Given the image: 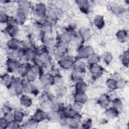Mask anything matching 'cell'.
Segmentation results:
<instances>
[{"mask_svg": "<svg viewBox=\"0 0 129 129\" xmlns=\"http://www.w3.org/2000/svg\"><path fill=\"white\" fill-rule=\"evenodd\" d=\"M15 19L16 20L17 23L18 25H22L24 24L26 17V14L19 11L15 17Z\"/></svg>", "mask_w": 129, "mask_h": 129, "instance_id": "obj_25", "label": "cell"}, {"mask_svg": "<svg viewBox=\"0 0 129 129\" xmlns=\"http://www.w3.org/2000/svg\"><path fill=\"white\" fill-rule=\"evenodd\" d=\"M10 18H9V16L5 13V12H1L0 14V21L1 23H7L10 21Z\"/></svg>", "mask_w": 129, "mask_h": 129, "instance_id": "obj_41", "label": "cell"}, {"mask_svg": "<svg viewBox=\"0 0 129 129\" xmlns=\"http://www.w3.org/2000/svg\"><path fill=\"white\" fill-rule=\"evenodd\" d=\"M123 8L120 6H117L114 8V12L116 15H121L123 13Z\"/></svg>", "mask_w": 129, "mask_h": 129, "instance_id": "obj_51", "label": "cell"}, {"mask_svg": "<svg viewBox=\"0 0 129 129\" xmlns=\"http://www.w3.org/2000/svg\"><path fill=\"white\" fill-rule=\"evenodd\" d=\"M78 112L72 109L71 108L64 111V114L68 118H77L78 115Z\"/></svg>", "mask_w": 129, "mask_h": 129, "instance_id": "obj_35", "label": "cell"}, {"mask_svg": "<svg viewBox=\"0 0 129 129\" xmlns=\"http://www.w3.org/2000/svg\"><path fill=\"white\" fill-rule=\"evenodd\" d=\"M20 64V63L16 59L13 58L8 59L6 63L8 72L12 73H18Z\"/></svg>", "mask_w": 129, "mask_h": 129, "instance_id": "obj_2", "label": "cell"}, {"mask_svg": "<svg viewBox=\"0 0 129 129\" xmlns=\"http://www.w3.org/2000/svg\"><path fill=\"white\" fill-rule=\"evenodd\" d=\"M74 61L72 58L69 56H64L59 60L58 63L60 67L64 69H69L73 67Z\"/></svg>", "mask_w": 129, "mask_h": 129, "instance_id": "obj_3", "label": "cell"}, {"mask_svg": "<svg viewBox=\"0 0 129 129\" xmlns=\"http://www.w3.org/2000/svg\"><path fill=\"white\" fill-rule=\"evenodd\" d=\"M37 60L41 64L47 65L51 62V57L48 52H44L38 54Z\"/></svg>", "mask_w": 129, "mask_h": 129, "instance_id": "obj_8", "label": "cell"}, {"mask_svg": "<svg viewBox=\"0 0 129 129\" xmlns=\"http://www.w3.org/2000/svg\"><path fill=\"white\" fill-rule=\"evenodd\" d=\"M21 104L25 107H29L32 103V100L31 97L27 95H23L20 98Z\"/></svg>", "mask_w": 129, "mask_h": 129, "instance_id": "obj_23", "label": "cell"}, {"mask_svg": "<svg viewBox=\"0 0 129 129\" xmlns=\"http://www.w3.org/2000/svg\"><path fill=\"white\" fill-rule=\"evenodd\" d=\"M94 25L98 29H102L105 24L103 17L100 15H97L95 17L93 20Z\"/></svg>", "mask_w": 129, "mask_h": 129, "instance_id": "obj_21", "label": "cell"}, {"mask_svg": "<svg viewBox=\"0 0 129 129\" xmlns=\"http://www.w3.org/2000/svg\"><path fill=\"white\" fill-rule=\"evenodd\" d=\"M106 85L107 87L110 90H115L118 88L117 81L111 78L108 79L106 81Z\"/></svg>", "mask_w": 129, "mask_h": 129, "instance_id": "obj_33", "label": "cell"}, {"mask_svg": "<svg viewBox=\"0 0 129 129\" xmlns=\"http://www.w3.org/2000/svg\"><path fill=\"white\" fill-rule=\"evenodd\" d=\"M102 58L104 62H105L106 63H109L112 60L113 56L110 52H106L102 55Z\"/></svg>", "mask_w": 129, "mask_h": 129, "instance_id": "obj_42", "label": "cell"}, {"mask_svg": "<svg viewBox=\"0 0 129 129\" xmlns=\"http://www.w3.org/2000/svg\"><path fill=\"white\" fill-rule=\"evenodd\" d=\"M47 118V114L43 110L41 109H37L34 113V119L38 122L44 120Z\"/></svg>", "mask_w": 129, "mask_h": 129, "instance_id": "obj_15", "label": "cell"}, {"mask_svg": "<svg viewBox=\"0 0 129 129\" xmlns=\"http://www.w3.org/2000/svg\"><path fill=\"white\" fill-rule=\"evenodd\" d=\"M69 47V43H66L62 42H59L58 43V45L57 46V47L58 49H59L60 50H61L64 52H65L68 50Z\"/></svg>", "mask_w": 129, "mask_h": 129, "instance_id": "obj_44", "label": "cell"}, {"mask_svg": "<svg viewBox=\"0 0 129 129\" xmlns=\"http://www.w3.org/2000/svg\"><path fill=\"white\" fill-rule=\"evenodd\" d=\"M19 127V122L15 119L9 121L7 128H17Z\"/></svg>", "mask_w": 129, "mask_h": 129, "instance_id": "obj_43", "label": "cell"}, {"mask_svg": "<svg viewBox=\"0 0 129 129\" xmlns=\"http://www.w3.org/2000/svg\"><path fill=\"white\" fill-rule=\"evenodd\" d=\"M60 114L58 112L51 110L47 113V118L49 121H58L59 118Z\"/></svg>", "mask_w": 129, "mask_h": 129, "instance_id": "obj_30", "label": "cell"}, {"mask_svg": "<svg viewBox=\"0 0 129 129\" xmlns=\"http://www.w3.org/2000/svg\"><path fill=\"white\" fill-rule=\"evenodd\" d=\"M73 67L74 68V70L83 73H84L86 71V64L83 61L80 59L76 60V61H75L74 62Z\"/></svg>", "mask_w": 129, "mask_h": 129, "instance_id": "obj_14", "label": "cell"}, {"mask_svg": "<svg viewBox=\"0 0 129 129\" xmlns=\"http://www.w3.org/2000/svg\"><path fill=\"white\" fill-rule=\"evenodd\" d=\"M50 108L51 110L59 112L62 110V106L61 103L56 100H52L50 103Z\"/></svg>", "mask_w": 129, "mask_h": 129, "instance_id": "obj_20", "label": "cell"}, {"mask_svg": "<svg viewBox=\"0 0 129 129\" xmlns=\"http://www.w3.org/2000/svg\"><path fill=\"white\" fill-rule=\"evenodd\" d=\"M84 73L74 70L73 72H72L71 75V78L73 81L77 82L78 81L82 80L83 78Z\"/></svg>", "mask_w": 129, "mask_h": 129, "instance_id": "obj_31", "label": "cell"}, {"mask_svg": "<svg viewBox=\"0 0 129 129\" xmlns=\"http://www.w3.org/2000/svg\"><path fill=\"white\" fill-rule=\"evenodd\" d=\"M31 66L27 62H23L20 63L18 73L22 76H26L30 71Z\"/></svg>", "mask_w": 129, "mask_h": 129, "instance_id": "obj_13", "label": "cell"}, {"mask_svg": "<svg viewBox=\"0 0 129 129\" xmlns=\"http://www.w3.org/2000/svg\"><path fill=\"white\" fill-rule=\"evenodd\" d=\"M24 114L23 112L20 110H16L14 112V119L17 120L19 122L22 121L24 118Z\"/></svg>", "mask_w": 129, "mask_h": 129, "instance_id": "obj_38", "label": "cell"}, {"mask_svg": "<svg viewBox=\"0 0 129 129\" xmlns=\"http://www.w3.org/2000/svg\"><path fill=\"white\" fill-rule=\"evenodd\" d=\"M87 60L89 64H93V63H97V62L100 60V57L98 54L94 53L87 58Z\"/></svg>", "mask_w": 129, "mask_h": 129, "instance_id": "obj_36", "label": "cell"}, {"mask_svg": "<svg viewBox=\"0 0 129 129\" xmlns=\"http://www.w3.org/2000/svg\"><path fill=\"white\" fill-rule=\"evenodd\" d=\"M74 99L75 102L84 103L87 100V96L85 93L76 92L74 95Z\"/></svg>", "mask_w": 129, "mask_h": 129, "instance_id": "obj_22", "label": "cell"}, {"mask_svg": "<svg viewBox=\"0 0 129 129\" xmlns=\"http://www.w3.org/2000/svg\"><path fill=\"white\" fill-rule=\"evenodd\" d=\"M120 60L122 63L125 66H128V55L127 53H124L120 56Z\"/></svg>", "mask_w": 129, "mask_h": 129, "instance_id": "obj_45", "label": "cell"}, {"mask_svg": "<svg viewBox=\"0 0 129 129\" xmlns=\"http://www.w3.org/2000/svg\"><path fill=\"white\" fill-rule=\"evenodd\" d=\"M92 123V120L90 118H87L83 121L82 123V126L84 128H88L91 126Z\"/></svg>", "mask_w": 129, "mask_h": 129, "instance_id": "obj_49", "label": "cell"}, {"mask_svg": "<svg viewBox=\"0 0 129 129\" xmlns=\"http://www.w3.org/2000/svg\"><path fill=\"white\" fill-rule=\"evenodd\" d=\"M90 31L88 28L82 27L79 29V35L83 38L84 40L88 39L90 36Z\"/></svg>", "mask_w": 129, "mask_h": 129, "instance_id": "obj_24", "label": "cell"}, {"mask_svg": "<svg viewBox=\"0 0 129 129\" xmlns=\"http://www.w3.org/2000/svg\"><path fill=\"white\" fill-rule=\"evenodd\" d=\"M84 40L83 38L79 35L74 34L72 35V38L70 43L75 46H80L84 42Z\"/></svg>", "mask_w": 129, "mask_h": 129, "instance_id": "obj_18", "label": "cell"}, {"mask_svg": "<svg viewBox=\"0 0 129 129\" xmlns=\"http://www.w3.org/2000/svg\"><path fill=\"white\" fill-rule=\"evenodd\" d=\"M72 38V35L68 32H64L61 34L59 36L60 42L69 43L71 42Z\"/></svg>", "mask_w": 129, "mask_h": 129, "instance_id": "obj_32", "label": "cell"}, {"mask_svg": "<svg viewBox=\"0 0 129 129\" xmlns=\"http://www.w3.org/2000/svg\"><path fill=\"white\" fill-rule=\"evenodd\" d=\"M87 88V84L82 80L78 81L75 85L76 92L85 93Z\"/></svg>", "mask_w": 129, "mask_h": 129, "instance_id": "obj_19", "label": "cell"}, {"mask_svg": "<svg viewBox=\"0 0 129 129\" xmlns=\"http://www.w3.org/2000/svg\"><path fill=\"white\" fill-rule=\"evenodd\" d=\"M76 3L79 9L84 13H88L89 12L90 5L88 1L81 0L76 1Z\"/></svg>", "mask_w": 129, "mask_h": 129, "instance_id": "obj_10", "label": "cell"}, {"mask_svg": "<svg viewBox=\"0 0 129 129\" xmlns=\"http://www.w3.org/2000/svg\"><path fill=\"white\" fill-rule=\"evenodd\" d=\"M37 76L36 75L32 73L31 71H30L26 77L27 78V80L28 81L31 83H33L36 80Z\"/></svg>", "mask_w": 129, "mask_h": 129, "instance_id": "obj_46", "label": "cell"}, {"mask_svg": "<svg viewBox=\"0 0 129 129\" xmlns=\"http://www.w3.org/2000/svg\"><path fill=\"white\" fill-rule=\"evenodd\" d=\"M43 44L48 48H52L55 44L54 39L50 37L46 36L44 37L43 39Z\"/></svg>", "mask_w": 129, "mask_h": 129, "instance_id": "obj_28", "label": "cell"}, {"mask_svg": "<svg viewBox=\"0 0 129 129\" xmlns=\"http://www.w3.org/2000/svg\"><path fill=\"white\" fill-rule=\"evenodd\" d=\"M122 102L118 98H115L112 101V107L119 111L122 108Z\"/></svg>", "mask_w": 129, "mask_h": 129, "instance_id": "obj_40", "label": "cell"}, {"mask_svg": "<svg viewBox=\"0 0 129 129\" xmlns=\"http://www.w3.org/2000/svg\"><path fill=\"white\" fill-rule=\"evenodd\" d=\"M6 33L12 38H15L19 33V28L17 26L9 24L5 29Z\"/></svg>", "mask_w": 129, "mask_h": 129, "instance_id": "obj_11", "label": "cell"}, {"mask_svg": "<svg viewBox=\"0 0 129 129\" xmlns=\"http://www.w3.org/2000/svg\"><path fill=\"white\" fill-rule=\"evenodd\" d=\"M82 107H83V103L78 102H75L74 103V104L72 105L71 108L79 113L81 110Z\"/></svg>", "mask_w": 129, "mask_h": 129, "instance_id": "obj_47", "label": "cell"}, {"mask_svg": "<svg viewBox=\"0 0 129 129\" xmlns=\"http://www.w3.org/2000/svg\"><path fill=\"white\" fill-rule=\"evenodd\" d=\"M119 111L115 108L112 107L106 109L105 111L106 115L109 118H115L118 115Z\"/></svg>", "mask_w": 129, "mask_h": 129, "instance_id": "obj_29", "label": "cell"}, {"mask_svg": "<svg viewBox=\"0 0 129 129\" xmlns=\"http://www.w3.org/2000/svg\"><path fill=\"white\" fill-rule=\"evenodd\" d=\"M94 53V49L90 46H80L78 49L79 56L81 58H87Z\"/></svg>", "mask_w": 129, "mask_h": 129, "instance_id": "obj_1", "label": "cell"}, {"mask_svg": "<svg viewBox=\"0 0 129 129\" xmlns=\"http://www.w3.org/2000/svg\"><path fill=\"white\" fill-rule=\"evenodd\" d=\"M52 54H53V56L56 59H57L58 60H60L65 55L64 52L60 50L57 47H56L53 49Z\"/></svg>", "mask_w": 129, "mask_h": 129, "instance_id": "obj_34", "label": "cell"}, {"mask_svg": "<svg viewBox=\"0 0 129 129\" xmlns=\"http://www.w3.org/2000/svg\"><path fill=\"white\" fill-rule=\"evenodd\" d=\"M30 71L36 75L37 76H40L42 74V69L40 65L38 64H35L31 66Z\"/></svg>", "mask_w": 129, "mask_h": 129, "instance_id": "obj_37", "label": "cell"}, {"mask_svg": "<svg viewBox=\"0 0 129 129\" xmlns=\"http://www.w3.org/2000/svg\"><path fill=\"white\" fill-rule=\"evenodd\" d=\"M12 88L14 89L16 94H21L22 92H24V87L22 81L18 79H15Z\"/></svg>", "mask_w": 129, "mask_h": 129, "instance_id": "obj_7", "label": "cell"}, {"mask_svg": "<svg viewBox=\"0 0 129 129\" xmlns=\"http://www.w3.org/2000/svg\"><path fill=\"white\" fill-rule=\"evenodd\" d=\"M98 103L100 106L103 108H106L108 107L110 103L109 96L106 94L102 95L98 100Z\"/></svg>", "mask_w": 129, "mask_h": 129, "instance_id": "obj_17", "label": "cell"}, {"mask_svg": "<svg viewBox=\"0 0 129 129\" xmlns=\"http://www.w3.org/2000/svg\"><path fill=\"white\" fill-rule=\"evenodd\" d=\"M4 117L8 121H10L14 118V113L12 112L11 111H7L5 113Z\"/></svg>", "mask_w": 129, "mask_h": 129, "instance_id": "obj_50", "label": "cell"}, {"mask_svg": "<svg viewBox=\"0 0 129 129\" xmlns=\"http://www.w3.org/2000/svg\"><path fill=\"white\" fill-rule=\"evenodd\" d=\"M127 38V32L125 30L118 31L116 33V38L120 42H124Z\"/></svg>", "mask_w": 129, "mask_h": 129, "instance_id": "obj_27", "label": "cell"}, {"mask_svg": "<svg viewBox=\"0 0 129 129\" xmlns=\"http://www.w3.org/2000/svg\"><path fill=\"white\" fill-rule=\"evenodd\" d=\"M7 45L9 49L13 51L20 47L21 42L18 39L15 38H12L8 41Z\"/></svg>", "mask_w": 129, "mask_h": 129, "instance_id": "obj_12", "label": "cell"}, {"mask_svg": "<svg viewBox=\"0 0 129 129\" xmlns=\"http://www.w3.org/2000/svg\"><path fill=\"white\" fill-rule=\"evenodd\" d=\"M89 70L92 77L96 78L100 77L103 73V68L97 63L90 64Z\"/></svg>", "mask_w": 129, "mask_h": 129, "instance_id": "obj_4", "label": "cell"}, {"mask_svg": "<svg viewBox=\"0 0 129 129\" xmlns=\"http://www.w3.org/2000/svg\"><path fill=\"white\" fill-rule=\"evenodd\" d=\"M9 121L6 119L4 117H1L0 119V128H7Z\"/></svg>", "mask_w": 129, "mask_h": 129, "instance_id": "obj_48", "label": "cell"}, {"mask_svg": "<svg viewBox=\"0 0 129 129\" xmlns=\"http://www.w3.org/2000/svg\"><path fill=\"white\" fill-rule=\"evenodd\" d=\"M67 92L66 88L63 85H57L55 90V96L57 98H61L63 97Z\"/></svg>", "mask_w": 129, "mask_h": 129, "instance_id": "obj_26", "label": "cell"}, {"mask_svg": "<svg viewBox=\"0 0 129 129\" xmlns=\"http://www.w3.org/2000/svg\"><path fill=\"white\" fill-rule=\"evenodd\" d=\"M47 11V9L46 6L43 3L37 4L34 9L35 14L40 18L45 16Z\"/></svg>", "mask_w": 129, "mask_h": 129, "instance_id": "obj_5", "label": "cell"}, {"mask_svg": "<svg viewBox=\"0 0 129 129\" xmlns=\"http://www.w3.org/2000/svg\"><path fill=\"white\" fill-rule=\"evenodd\" d=\"M31 8V4L29 2L23 1H20L19 3V11L27 14Z\"/></svg>", "mask_w": 129, "mask_h": 129, "instance_id": "obj_16", "label": "cell"}, {"mask_svg": "<svg viewBox=\"0 0 129 129\" xmlns=\"http://www.w3.org/2000/svg\"><path fill=\"white\" fill-rule=\"evenodd\" d=\"M2 82L3 84L9 88L13 86L15 79L8 74H5L1 77Z\"/></svg>", "mask_w": 129, "mask_h": 129, "instance_id": "obj_9", "label": "cell"}, {"mask_svg": "<svg viewBox=\"0 0 129 129\" xmlns=\"http://www.w3.org/2000/svg\"><path fill=\"white\" fill-rule=\"evenodd\" d=\"M36 51H34L32 49L26 50L25 51V56L23 60H25V61H35L37 60L38 58V54Z\"/></svg>", "mask_w": 129, "mask_h": 129, "instance_id": "obj_6", "label": "cell"}, {"mask_svg": "<svg viewBox=\"0 0 129 129\" xmlns=\"http://www.w3.org/2000/svg\"><path fill=\"white\" fill-rule=\"evenodd\" d=\"M38 122L36 121L34 118H32L29 119L28 121H27L25 123V126L27 128H34L37 127V123Z\"/></svg>", "mask_w": 129, "mask_h": 129, "instance_id": "obj_39", "label": "cell"}]
</instances>
